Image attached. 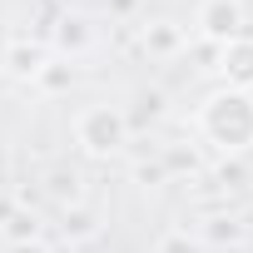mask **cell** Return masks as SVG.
<instances>
[{
  "label": "cell",
  "mask_w": 253,
  "mask_h": 253,
  "mask_svg": "<svg viewBox=\"0 0 253 253\" xmlns=\"http://www.w3.org/2000/svg\"><path fill=\"white\" fill-rule=\"evenodd\" d=\"M194 129H199L204 144H213V149L228 154V159L248 154V149H253V94H248V89L218 84L213 94L199 99V109H194Z\"/></svg>",
  "instance_id": "6da1fadb"
},
{
  "label": "cell",
  "mask_w": 253,
  "mask_h": 253,
  "mask_svg": "<svg viewBox=\"0 0 253 253\" xmlns=\"http://www.w3.org/2000/svg\"><path fill=\"white\" fill-rule=\"evenodd\" d=\"M70 134H75V144L89 159H109V154H119L124 144H129V114H124L119 104H109V99H94V104L75 109Z\"/></svg>",
  "instance_id": "7a4b0ae2"
},
{
  "label": "cell",
  "mask_w": 253,
  "mask_h": 253,
  "mask_svg": "<svg viewBox=\"0 0 253 253\" xmlns=\"http://www.w3.org/2000/svg\"><path fill=\"white\" fill-rule=\"evenodd\" d=\"M194 25L209 45H228V40L248 35V5L243 0H199Z\"/></svg>",
  "instance_id": "3957f363"
},
{
  "label": "cell",
  "mask_w": 253,
  "mask_h": 253,
  "mask_svg": "<svg viewBox=\"0 0 253 253\" xmlns=\"http://www.w3.org/2000/svg\"><path fill=\"white\" fill-rule=\"evenodd\" d=\"M218 80L228 89H248L253 94V35H238L228 45H218Z\"/></svg>",
  "instance_id": "277c9868"
},
{
  "label": "cell",
  "mask_w": 253,
  "mask_h": 253,
  "mask_svg": "<svg viewBox=\"0 0 253 253\" xmlns=\"http://www.w3.org/2000/svg\"><path fill=\"white\" fill-rule=\"evenodd\" d=\"M139 40H144L149 60H174V55L184 50V25H174V20H149V25L139 30Z\"/></svg>",
  "instance_id": "5b68a950"
},
{
  "label": "cell",
  "mask_w": 253,
  "mask_h": 253,
  "mask_svg": "<svg viewBox=\"0 0 253 253\" xmlns=\"http://www.w3.org/2000/svg\"><path fill=\"white\" fill-rule=\"evenodd\" d=\"M45 65H50V50H45V45H25V40H10V45H5V70H10V75L35 80Z\"/></svg>",
  "instance_id": "8992f818"
},
{
  "label": "cell",
  "mask_w": 253,
  "mask_h": 253,
  "mask_svg": "<svg viewBox=\"0 0 253 253\" xmlns=\"http://www.w3.org/2000/svg\"><path fill=\"white\" fill-rule=\"evenodd\" d=\"M45 189H50L60 204H65V199H70V204H80V199H84V174L60 164V169H50V174H45Z\"/></svg>",
  "instance_id": "52a82bcc"
},
{
  "label": "cell",
  "mask_w": 253,
  "mask_h": 253,
  "mask_svg": "<svg viewBox=\"0 0 253 253\" xmlns=\"http://www.w3.org/2000/svg\"><path fill=\"white\" fill-rule=\"evenodd\" d=\"M55 45H60V50H84V45H89V30H84V20L65 15V20H60V30H55Z\"/></svg>",
  "instance_id": "ba28073f"
},
{
  "label": "cell",
  "mask_w": 253,
  "mask_h": 253,
  "mask_svg": "<svg viewBox=\"0 0 253 253\" xmlns=\"http://www.w3.org/2000/svg\"><path fill=\"white\" fill-rule=\"evenodd\" d=\"M35 80H40L45 89H70V80H75V70H70V65H60V60H50V65H45V70H40Z\"/></svg>",
  "instance_id": "9c48e42d"
},
{
  "label": "cell",
  "mask_w": 253,
  "mask_h": 253,
  "mask_svg": "<svg viewBox=\"0 0 253 253\" xmlns=\"http://www.w3.org/2000/svg\"><path fill=\"white\" fill-rule=\"evenodd\" d=\"M0 253H50V243L45 238H20V243H5Z\"/></svg>",
  "instance_id": "30bf717a"
}]
</instances>
